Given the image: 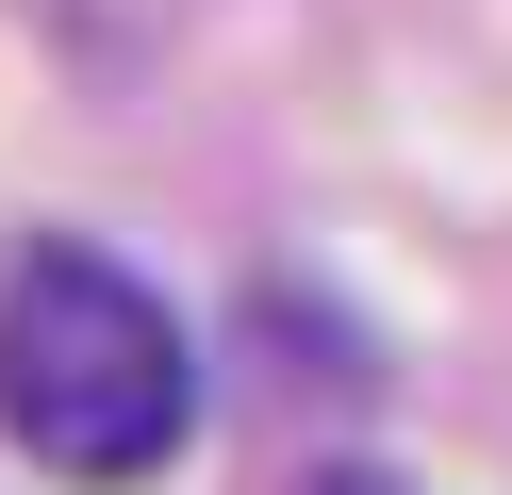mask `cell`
Segmentation results:
<instances>
[{"label":"cell","mask_w":512,"mask_h":495,"mask_svg":"<svg viewBox=\"0 0 512 495\" xmlns=\"http://www.w3.org/2000/svg\"><path fill=\"white\" fill-rule=\"evenodd\" d=\"M314 495H413V479H380V462H331V479H314Z\"/></svg>","instance_id":"7a4b0ae2"},{"label":"cell","mask_w":512,"mask_h":495,"mask_svg":"<svg viewBox=\"0 0 512 495\" xmlns=\"http://www.w3.org/2000/svg\"><path fill=\"white\" fill-rule=\"evenodd\" d=\"M0 446L34 479H83V495L166 479L199 446V347H182V314L116 248H83V231H34L0 264Z\"/></svg>","instance_id":"6da1fadb"}]
</instances>
